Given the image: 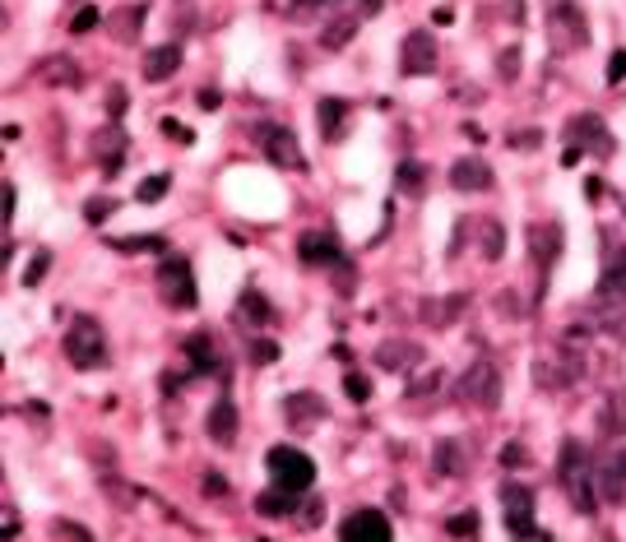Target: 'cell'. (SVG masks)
Here are the masks:
<instances>
[{
  "mask_svg": "<svg viewBox=\"0 0 626 542\" xmlns=\"http://www.w3.org/2000/svg\"><path fill=\"white\" fill-rule=\"evenodd\" d=\"M334 283H339V297H353V288H357V265H353V259L348 255H343V259H334Z\"/></svg>",
  "mask_w": 626,
  "mask_h": 542,
  "instance_id": "60d3db41",
  "label": "cell"
},
{
  "mask_svg": "<svg viewBox=\"0 0 626 542\" xmlns=\"http://www.w3.org/2000/svg\"><path fill=\"white\" fill-rule=\"evenodd\" d=\"M37 84H47V89H79V84H84V70H79L74 56H47L43 66H37Z\"/></svg>",
  "mask_w": 626,
  "mask_h": 542,
  "instance_id": "7402d4cb",
  "label": "cell"
},
{
  "mask_svg": "<svg viewBox=\"0 0 626 542\" xmlns=\"http://www.w3.org/2000/svg\"><path fill=\"white\" fill-rule=\"evenodd\" d=\"M343 394H348L353 399V404H372V376H362V371H348V376H343Z\"/></svg>",
  "mask_w": 626,
  "mask_h": 542,
  "instance_id": "f35d334b",
  "label": "cell"
},
{
  "mask_svg": "<svg viewBox=\"0 0 626 542\" xmlns=\"http://www.w3.org/2000/svg\"><path fill=\"white\" fill-rule=\"evenodd\" d=\"M473 232H478V255L488 259V265H497V259L506 255V228H501V218H478Z\"/></svg>",
  "mask_w": 626,
  "mask_h": 542,
  "instance_id": "1f68e13d",
  "label": "cell"
},
{
  "mask_svg": "<svg viewBox=\"0 0 626 542\" xmlns=\"http://www.w3.org/2000/svg\"><path fill=\"white\" fill-rule=\"evenodd\" d=\"M330 5H339V0H293V19H311V14H325Z\"/></svg>",
  "mask_w": 626,
  "mask_h": 542,
  "instance_id": "f6af8a7d",
  "label": "cell"
},
{
  "mask_svg": "<svg viewBox=\"0 0 626 542\" xmlns=\"http://www.w3.org/2000/svg\"><path fill=\"white\" fill-rule=\"evenodd\" d=\"M543 37H548L552 56H575L590 47V19L575 0H561V5H548V19H543Z\"/></svg>",
  "mask_w": 626,
  "mask_h": 542,
  "instance_id": "277c9868",
  "label": "cell"
},
{
  "mask_svg": "<svg viewBox=\"0 0 626 542\" xmlns=\"http://www.w3.org/2000/svg\"><path fill=\"white\" fill-rule=\"evenodd\" d=\"M284 422L293 431H307L316 427V422H325V399H320L316 390H297L284 399Z\"/></svg>",
  "mask_w": 626,
  "mask_h": 542,
  "instance_id": "d6986e66",
  "label": "cell"
},
{
  "mask_svg": "<svg viewBox=\"0 0 626 542\" xmlns=\"http://www.w3.org/2000/svg\"><path fill=\"white\" fill-rule=\"evenodd\" d=\"M561 139H567V149H580L590 158H613L617 153V135L608 130V120L599 112H575L567 120V130H561Z\"/></svg>",
  "mask_w": 626,
  "mask_h": 542,
  "instance_id": "5b68a950",
  "label": "cell"
},
{
  "mask_svg": "<svg viewBox=\"0 0 626 542\" xmlns=\"http://www.w3.org/2000/svg\"><path fill=\"white\" fill-rule=\"evenodd\" d=\"M380 5H386V0H357V14L372 19V14H380Z\"/></svg>",
  "mask_w": 626,
  "mask_h": 542,
  "instance_id": "94428289",
  "label": "cell"
},
{
  "mask_svg": "<svg viewBox=\"0 0 626 542\" xmlns=\"http://www.w3.org/2000/svg\"><path fill=\"white\" fill-rule=\"evenodd\" d=\"M372 361L380 371H395V376H413L422 361H427V352H422V344H413V338H386V344H376Z\"/></svg>",
  "mask_w": 626,
  "mask_h": 542,
  "instance_id": "5bb4252c",
  "label": "cell"
},
{
  "mask_svg": "<svg viewBox=\"0 0 626 542\" xmlns=\"http://www.w3.org/2000/svg\"><path fill=\"white\" fill-rule=\"evenodd\" d=\"M181 352H186V361H191L195 376H214V371H218V348H214L209 334H191L186 344H181Z\"/></svg>",
  "mask_w": 626,
  "mask_h": 542,
  "instance_id": "d6a6232c",
  "label": "cell"
},
{
  "mask_svg": "<svg viewBox=\"0 0 626 542\" xmlns=\"http://www.w3.org/2000/svg\"><path fill=\"white\" fill-rule=\"evenodd\" d=\"M237 315L251 320V325H274V306L265 301V292H260V288H246V292L237 297Z\"/></svg>",
  "mask_w": 626,
  "mask_h": 542,
  "instance_id": "d590c367",
  "label": "cell"
},
{
  "mask_svg": "<svg viewBox=\"0 0 626 542\" xmlns=\"http://www.w3.org/2000/svg\"><path fill=\"white\" fill-rule=\"evenodd\" d=\"M584 348H571V344H557L548 352H538L529 361V376H534V390L543 394H561V390H571L584 380Z\"/></svg>",
  "mask_w": 626,
  "mask_h": 542,
  "instance_id": "7a4b0ae2",
  "label": "cell"
},
{
  "mask_svg": "<svg viewBox=\"0 0 626 542\" xmlns=\"http://www.w3.org/2000/svg\"><path fill=\"white\" fill-rule=\"evenodd\" d=\"M427 186H432V167H427V163H418V158L399 163V172H395V190H399L403 199H422V195H427Z\"/></svg>",
  "mask_w": 626,
  "mask_h": 542,
  "instance_id": "f1b7e54d",
  "label": "cell"
},
{
  "mask_svg": "<svg viewBox=\"0 0 626 542\" xmlns=\"http://www.w3.org/2000/svg\"><path fill=\"white\" fill-rule=\"evenodd\" d=\"M603 301H626V246L608 251V259H603V278H599V292Z\"/></svg>",
  "mask_w": 626,
  "mask_h": 542,
  "instance_id": "d4e9b609",
  "label": "cell"
},
{
  "mask_svg": "<svg viewBox=\"0 0 626 542\" xmlns=\"http://www.w3.org/2000/svg\"><path fill=\"white\" fill-rule=\"evenodd\" d=\"M126 144H130V139H126V130H121V126H107V130H98V135H93V153H98V163H103L107 176L121 167V158H126Z\"/></svg>",
  "mask_w": 626,
  "mask_h": 542,
  "instance_id": "4316f807",
  "label": "cell"
},
{
  "mask_svg": "<svg viewBox=\"0 0 626 542\" xmlns=\"http://www.w3.org/2000/svg\"><path fill=\"white\" fill-rule=\"evenodd\" d=\"M501 515H506V529L515 538H548L538 524H534V492L524 482H501Z\"/></svg>",
  "mask_w": 626,
  "mask_h": 542,
  "instance_id": "9c48e42d",
  "label": "cell"
},
{
  "mask_svg": "<svg viewBox=\"0 0 626 542\" xmlns=\"http://www.w3.org/2000/svg\"><path fill=\"white\" fill-rule=\"evenodd\" d=\"M251 357L260 361V367H270V361H278V344L274 338H251Z\"/></svg>",
  "mask_w": 626,
  "mask_h": 542,
  "instance_id": "7dc6e473",
  "label": "cell"
},
{
  "mask_svg": "<svg viewBox=\"0 0 626 542\" xmlns=\"http://www.w3.org/2000/svg\"><path fill=\"white\" fill-rule=\"evenodd\" d=\"M626 431V385L608 390L599 404V436H622Z\"/></svg>",
  "mask_w": 626,
  "mask_h": 542,
  "instance_id": "4dcf8cb0",
  "label": "cell"
},
{
  "mask_svg": "<svg viewBox=\"0 0 626 542\" xmlns=\"http://www.w3.org/2000/svg\"><path fill=\"white\" fill-rule=\"evenodd\" d=\"M501 464H506V468H520V464H529V450H524V445H515V440H511V445L501 450Z\"/></svg>",
  "mask_w": 626,
  "mask_h": 542,
  "instance_id": "db71d44e",
  "label": "cell"
},
{
  "mask_svg": "<svg viewBox=\"0 0 626 542\" xmlns=\"http://www.w3.org/2000/svg\"><path fill=\"white\" fill-rule=\"evenodd\" d=\"M265 468H270V482L278 487H293V492H307L316 482V459L297 445H274L265 454Z\"/></svg>",
  "mask_w": 626,
  "mask_h": 542,
  "instance_id": "ba28073f",
  "label": "cell"
},
{
  "mask_svg": "<svg viewBox=\"0 0 626 542\" xmlns=\"http://www.w3.org/2000/svg\"><path fill=\"white\" fill-rule=\"evenodd\" d=\"M441 385H446V371H441V367H418L413 376H409V394H403V399H409V408H427L432 404V399L441 394Z\"/></svg>",
  "mask_w": 626,
  "mask_h": 542,
  "instance_id": "cb8c5ba5",
  "label": "cell"
},
{
  "mask_svg": "<svg viewBox=\"0 0 626 542\" xmlns=\"http://www.w3.org/2000/svg\"><path fill=\"white\" fill-rule=\"evenodd\" d=\"M455 404L469 413H497L501 408V371L492 357H473L464 376L455 380Z\"/></svg>",
  "mask_w": 626,
  "mask_h": 542,
  "instance_id": "3957f363",
  "label": "cell"
},
{
  "mask_svg": "<svg viewBox=\"0 0 626 542\" xmlns=\"http://www.w3.org/2000/svg\"><path fill=\"white\" fill-rule=\"evenodd\" d=\"M557 487L567 492L571 510L575 515H599V464L590 459V450L580 445L575 436L561 440V454H557Z\"/></svg>",
  "mask_w": 626,
  "mask_h": 542,
  "instance_id": "6da1fadb",
  "label": "cell"
},
{
  "mask_svg": "<svg viewBox=\"0 0 626 542\" xmlns=\"http://www.w3.org/2000/svg\"><path fill=\"white\" fill-rule=\"evenodd\" d=\"M145 19H149V5H145V0H130V5H116L103 19V28H107V37L116 47H135L139 33H145Z\"/></svg>",
  "mask_w": 626,
  "mask_h": 542,
  "instance_id": "9a60e30c",
  "label": "cell"
},
{
  "mask_svg": "<svg viewBox=\"0 0 626 542\" xmlns=\"http://www.w3.org/2000/svg\"><path fill=\"white\" fill-rule=\"evenodd\" d=\"M47 269H51V251H37V255H33V265L24 269V288H37V283L47 278Z\"/></svg>",
  "mask_w": 626,
  "mask_h": 542,
  "instance_id": "ee69618b",
  "label": "cell"
},
{
  "mask_svg": "<svg viewBox=\"0 0 626 542\" xmlns=\"http://www.w3.org/2000/svg\"><path fill=\"white\" fill-rule=\"evenodd\" d=\"M103 19H107V14L98 10V5H79V10H74V19H70V33L84 37V33H93L98 24H103Z\"/></svg>",
  "mask_w": 626,
  "mask_h": 542,
  "instance_id": "b9f144b4",
  "label": "cell"
},
{
  "mask_svg": "<svg viewBox=\"0 0 626 542\" xmlns=\"http://www.w3.org/2000/svg\"><path fill=\"white\" fill-rule=\"evenodd\" d=\"M200 492H205V496H228V477L223 473H205V477H200Z\"/></svg>",
  "mask_w": 626,
  "mask_h": 542,
  "instance_id": "816d5d0a",
  "label": "cell"
},
{
  "mask_svg": "<svg viewBox=\"0 0 626 542\" xmlns=\"http://www.w3.org/2000/svg\"><path fill=\"white\" fill-rule=\"evenodd\" d=\"M357 28H362V14H339V19H330V24L320 28V47H325V51H343L357 37Z\"/></svg>",
  "mask_w": 626,
  "mask_h": 542,
  "instance_id": "836d02e7",
  "label": "cell"
},
{
  "mask_svg": "<svg viewBox=\"0 0 626 542\" xmlns=\"http://www.w3.org/2000/svg\"><path fill=\"white\" fill-rule=\"evenodd\" d=\"M112 251H121V255H149V251H168V241L163 236H116Z\"/></svg>",
  "mask_w": 626,
  "mask_h": 542,
  "instance_id": "8d00e7d4",
  "label": "cell"
},
{
  "mask_svg": "<svg viewBox=\"0 0 626 542\" xmlns=\"http://www.w3.org/2000/svg\"><path fill=\"white\" fill-rule=\"evenodd\" d=\"M538 139H543L538 130H515V135H506V144L520 149V153H529V149H538Z\"/></svg>",
  "mask_w": 626,
  "mask_h": 542,
  "instance_id": "f907efd6",
  "label": "cell"
},
{
  "mask_svg": "<svg viewBox=\"0 0 626 542\" xmlns=\"http://www.w3.org/2000/svg\"><path fill=\"white\" fill-rule=\"evenodd\" d=\"M436 60H441V51H436V37H432L427 28H413L409 37H403V47H399V70L409 74V79L432 74Z\"/></svg>",
  "mask_w": 626,
  "mask_h": 542,
  "instance_id": "8fae6325",
  "label": "cell"
},
{
  "mask_svg": "<svg viewBox=\"0 0 626 542\" xmlns=\"http://www.w3.org/2000/svg\"><path fill=\"white\" fill-rule=\"evenodd\" d=\"M320 519H325V506H320V500H307V506H301V529H316Z\"/></svg>",
  "mask_w": 626,
  "mask_h": 542,
  "instance_id": "9f6ffc18",
  "label": "cell"
},
{
  "mask_svg": "<svg viewBox=\"0 0 626 542\" xmlns=\"http://www.w3.org/2000/svg\"><path fill=\"white\" fill-rule=\"evenodd\" d=\"M176 70H181V47L176 43H163V47L145 51V79H149V84H168Z\"/></svg>",
  "mask_w": 626,
  "mask_h": 542,
  "instance_id": "484cf974",
  "label": "cell"
},
{
  "mask_svg": "<svg viewBox=\"0 0 626 542\" xmlns=\"http://www.w3.org/2000/svg\"><path fill=\"white\" fill-rule=\"evenodd\" d=\"M432 473L441 477H464L469 473V445H464V436H441L432 445Z\"/></svg>",
  "mask_w": 626,
  "mask_h": 542,
  "instance_id": "ffe728a7",
  "label": "cell"
},
{
  "mask_svg": "<svg viewBox=\"0 0 626 542\" xmlns=\"http://www.w3.org/2000/svg\"><path fill=\"white\" fill-rule=\"evenodd\" d=\"M98 487H103L107 496H112V506H121V510H135L139 506V500H145V492H139V487H130V482L126 477H121V473H98Z\"/></svg>",
  "mask_w": 626,
  "mask_h": 542,
  "instance_id": "e575fe53",
  "label": "cell"
},
{
  "mask_svg": "<svg viewBox=\"0 0 626 542\" xmlns=\"http://www.w3.org/2000/svg\"><path fill=\"white\" fill-rule=\"evenodd\" d=\"M316 126H320V135H325L330 144H339L343 130H348V103H343V97H320Z\"/></svg>",
  "mask_w": 626,
  "mask_h": 542,
  "instance_id": "83f0119b",
  "label": "cell"
},
{
  "mask_svg": "<svg viewBox=\"0 0 626 542\" xmlns=\"http://www.w3.org/2000/svg\"><path fill=\"white\" fill-rule=\"evenodd\" d=\"M390 519H386V510H353L348 519L339 524V538L343 542H390Z\"/></svg>",
  "mask_w": 626,
  "mask_h": 542,
  "instance_id": "e0dca14e",
  "label": "cell"
},
{
  "mask_svg": "<svg viewBox=\"0 0 626 542\" xmlns=\"http://www.w3.org/2000/svg\"><path fill=\"white\" fill-rule=\"evenodd\" d=\"M126 103H130L126 89L112 84V89H107V116H112V120H121V116H126Z\"/></svg>",
  "mask_w": 626,
  "mask_h": 542,
  "instance_id": "c3c4849f",
  "label": "cell"
},
{
  "mask_svg": "<svg viewBox=\"0 0 626 542\" xmlns=\"http://www.w3.org/2000/svg\"><path fill=\"white\" fill-rule=\"evenodd\" d=\"M66 357L74 361L79 371H98L107 367V334L93 315H79L74 325L66 329Z\"/></svg>",
  "mask_w": 626,
  "mask_h": 542,
  "instance_id": "8992f818",
  "label": "cell"
},
{
  "mask_svg": "<svg viewBox=\"0 0 626 542\" xmlns=\"http://www.w3.org/2000/svg\"><path fill=\"white\" fill-rule=\"evenodd\" d=\"M163 135L168 139H176V144H195V135L181 126V120H172V116H163Z\"/></svg>",
  "mask_w": 626,
  "mask_h": 542,
  "instance_id": "f5cc1de1",
  "label": "cell"
},
{
  "mask_svg": "<svg viewBox=\"0 0 626 542\" xmlns=\"http://www.w3.org/2000/svg\"><path fill=\"white\" fill-rule=\"evenodd\" d=\"M450 186L459 195H488L497 186V172L482 163V158H459V163L450 167Z\"/></svg>",
  "mask_w": 626,
  "mask_h": 542,
  "instance_id": "ac0fdd59",
  "label": "cell"
},
{
  "mask_svg": "<svg viewBox=\"0 0 626 542\" xmlns=\"http://www.w3.org/2000/svg\"><path fill=\"white\" fill-rule=\"evenodd\" d=\"M297 259H301V265H311V269H330L334 259H343V246H339L334 232L311 228V232L297 236Z\"/></svg>",
  "mask_w": 626,
  "mask_h": 542,
  "instance_id": "2e32d148",
  "label": "cell"
},
{
  "mask_svg": "<svg viewBox=\"0 0 626 542\" xmlns=\"http://www.w3.org/2000/svg\"><path fill=\"white\" fill-rule=\"evenodd\" d=\"M469 306H473L469 292H436V297H422L418 320L427 329H450V325H459V320L469 315Z\"/></svg>",
  "mask_w": 626,
  "mask_h": 542,
  "instance_id": "30bf717a",
  "label": "cell"
},
{
  "mask_svg": "<svg viewBox=\"0 0 626 542\" xmlns=\"http://www.w3.org/2000/svg\"><path fill=\"white\" fill-rule=\"evenodd\" d=\"M561 251H567V232H561L557 218H548V223H529V259H534V269L538 274H548Z\"/></svg>",
  "mask_w": 626,
  "mask_h": 542,
  "instance_id": "4fadbf2b",
  "label": "cell"
},
{
  "mask_svg": "<svg viewBox=\"0 0 626 542\" xmlns=\"http://www.w3.org/2000/svg\"><path fill=\"white\" fill-rule=\"evenodd\" d=\"M51 538H79V542H89L93 533H89L84 524H70V519H56V524H51Z\"/></svg>",
  "mask_w": 626,
  "mask_h": 542,
  "instance_id": "681fc988",
  "label": "cell"
},
{
  "mask_svg": "<svg viewBox=\"0 0 626 542\" xmlns=\"http://www.w3.org/2000/svg\"><path fill=\"white\" fill-rule=\"evenodd\" d=\"M622 79H626V51L617 47V51L608 56V84H622Z\"/></svg>",
  "mask_w": 626,
  "mask_h": 542,
  "instance_id": "11a10c76",
  "label": "cell"
},
{
  "mask_svg": "<svg viewBox=\"0 0 626 542\" xmlns=\"http://www.w3.org/2000/svg\"><path fill=\"white\" fill-rule=\"evenodd\" d=\"M0 199H5V213H0V218L10 223V218H14V209H19V190H14V181H5V186H0Z\"/></svg>",
  "mask_w": 626,
  "mask_h": 542,
  "instance_id": "6f0895ef",
  "label": "cell"
},
{
  "mask_svg": "<svg viewBox=\"0 0 626 542\" xmlns=\"http://www.w3.org/2000/svg\"><path fill=\"white\" fill-rule=\"evenodd\" d=\"M112 213H116V199H107V195H98V199H89V205H84V218H89L93 228H98V223H107Z\"/></svg>",
  "mask_w": 626,
  "mask_h": 542,
  "instance_id": "7bdbcfd3",
  "label": "cell"
},
{
  "mask_svg": "<svg viewBox=\"0 0 626 542\" xmlns=\"http://www.w3.org/2000/svg\"><path fill=\"white\" fill-rule=\"evenodd\" d=\"M158 297H163V306L172 311H191L200 292H195V274H191V259L186 255H163V265H158Z\"/></svg>",
  "mask_w": 626,
  "mask_h": 542,
  "instance_id": "52a82bcc",
  "label": "cell"
},
{
  "mask_svg": "<svg viewBox=\"0 0 626 542\" xmlns=\"http://www.w3.org/2000/svg\"><path fill=\"white\" fill-rule=\"evenodd\" d=\"M205 431H209V440L214 445H237V431H241V417H237V404L232 399H214V408H209V417H205Z\"/></svg>",
  "mask_w": 626,
  "mask_h": 542,
  "instance_id": "44dd1931",
  "label": "cell"
},
{
  "mask_svg": "<svg viewBox=\"0 0 626 542\" xmlns=\"http://www.w3.org/2000/svg\"><path fill=\"white\" fill-rule=\"evenodd\" d=\"M297 496H301V492L278 487V482H274L270 492H260V496H255V515H260V519H288V515L297 510Z\"/></svg>",
  "mask_w": 626,
  "mask_h": 542,
  "instance_id": "f546056e",
  "label": "cell"
},
{
  "mask_svg": "<svg viewBox=\"0 0 626 542\" xmlns=\"http://www.w3.org/2000/svg\"><path fill=\"white\" fill-rule=\"evenodd\" d=\"M265 158L278 167V172H307V153H301L297 135L288 126H265V139H260Z\"/></svg>",
  "mask_w": 626,
  "mask_h": 542,
  "instance_id": "7c38bea8",
  "label": "cell"
},
{
  "mask_svg": "<svg viewBox=\"0 0 626 542\" xmlns=\"http://www.w3.org/2000/svg\"><path fill=\"white\" fill-rule=\"evenodd\" d=\"M168 190H172V176H168V172H153L149 181H139L135 199H139V205H158V199H163Z\"/></svg>",
  "mask_w": 626,
  "mask_h": 542,
  "instance_id": "74e56055",
  "label": "cell"
},
{
  "mask_svg": "<svg viewBox=\"0 0 626 542\" xmlns=\"http://www.w3.org/2000/svg\"><path fill=\"white\" fill-rule=\"evenodd\" d=\"M599 496L608 500V506H622V500H626V450L608 454L599 464Z\"/></svg>",
  "mask_w": 626,
  "mask_h": 542,
  "instance_id": "603a6c76",
  "label": "cell"
},
{
  "mask_svg": "<svg viewBox=\"0 0 626 542\" xmlns=\"http://www.w3.org/2000/svg\"><path fill=\"white\" fill-rule=\"evenodd\" d=\"M195 107H200V112H218V107H223V97H218V89H200Z\"/></svg>",
  "mask_w": 626,
  "mask_h": 542,
  "instance_id": "680465c9",
  "label": "cell"
},
{
  "mask_svg": "<svg viewBox=\"0 0 626 542\" xmlns=\"http://www.w3.org/2000/svg\"><path fill=\"white\" fill-rule=\"evenodd\" d=\"M497 74L501 79H520V47H506L497 56Z\"/></svg>",
  "mask_w": 626,
  "mask_h": 542,
  "instance_id": "bcb514c9",
  "label": "cell"
},
{
  "mask_svg": "<svg viewBox=\"0 0 626 542\" xmlns=\"http://www.w3.org/2000/svg\"><path fill=\"white\" fill-rule=\"evenodd\" d=\"M497 311H501V315H520V301H515V292H501V297H497Z\"/></svg>",
  "mask_w": 626,
  "mask_h": 542,
  "instance_id": "91938a15",
  "label": "cell"
},
{
  "mask_svg": "<svg viewBox=\"0 0 626 542\" xmlns=\"http://www.w3.org/2000/svg\"><path fill=\"white\" fill-rule=\"evenodd\" d=\"M478 529H482L478 510H459V515L446 519V533H450V538H469V533H478Z\"/></svg>",
  "mask_w": 626,
  "mask_h": 542,
  "instance_id": "ab89813d",
  "label": "cell"
}]
</instances>
